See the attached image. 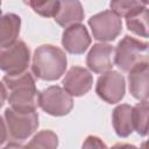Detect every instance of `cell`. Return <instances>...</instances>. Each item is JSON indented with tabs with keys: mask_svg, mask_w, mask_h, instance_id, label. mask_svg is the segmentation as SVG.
I'll use <instances>...</instances> for the list:
<instances>
[{
	"mask_svg": "<svg viewBox=\"0 0 149 149\" xmlns=\"http://www.w3.org/2000/svg\"><path fill=\"white\" fill-rule=\"evenodd\" d=\"M5 119L10 135L17 140L27 139L38 127V115L36 112L20 113L13 108H7L5 111Z\"/></svg>",
	"mask_w": 149,
	"mask_h": 149,
	"instance_id": "cell-7",
	"label": "cell"
},
{
	"mask_svg": "<svg viewBox=\"0 0 149 149\" xmlns=\"http://www.w3.org/2000/svg\"><path fill=\"white\" fill-rule=\"evenodd\" d=\"M27 5H29L37 14L47 17H55L59 9V1H29Z\"/></svg>",
	"mask_w": 149,
	"mask_h": 149,
	"instance_id": "cell-20",
	"label": "cell"
},
{
	"mask_svg": "<svg viewBox=\"0 0 149 149\" xmlns=\"http://www.w3.org/2000/svg\"><path fill=\"white\" fill-rule=\"evenodd\" d=\"M97 94L108 104L119 102L125 95V79L116 71H107L99 77L95 86Z\"/></svg>",
	"mask_w": 149,
	"mask_h": 149,
	"instance_id": "cell-8",
	"label": "cell"
},
{
	"mask_svg": "<svg viewBox=\"0 0 149 149\" xmlns=\"http://www.w3.org/2000/svg\"><path fill=\"white\" fill-rule=\"evenodd\" d=\"M21 20L15 14H0V48L15 42L20 33Z\"/></svg>",
	"mask_w": 149,
	"mask_h": 149,
	"instance_id": "cell-15",
	"label": "cell"
},
{
	"mask_svg": "<svg viewBox=\"0 0 149 149\" xmlns=\"http://www.w3.org/2000/svg\"><path fill=\"white\" fill-rule=\"evenodd\" d=\"M133 128L142 136L148 133V101L142 100L135 107H133L132 113Z\"/></svg>",
	"mask_w": 149,
	"mask_h": 149,
	"instance_id": "cell-18",
	"label": "cell"
},
{
	"mask_svg": "<svg viewBox=\"0 0 149 149\" xmlns=\"http://www.w3.org/2000/svg\"><path fill=\"white\" fill-rule=\"evenodd\" d=\"M6 137H7L6 127H5V123L2 121V118L0 116V144H2L6 141Z\"/></svg>",
	"mask_w": 149,
	"mask_h": 149,
	"instance_id": "cell-22",
	"label": "cell"
},
{
	"mask_svg": "<svg viewBox=\"0 0 149 149\" xmlns=\"http://www.w3.org/2000/svg\"><path fill=\"white\" fill-rule=\"evenodd\" d=\"M84 19V10L79 1H59V9L55 21L62 27H70Z\"/></svg>",
	"mask_w": 149,
	"mask_h": 149,
	"instance_id": "cell-13",
	"label": "cell"
},
{
	"mask_svg": "<svg viewBox=\"0 0 149 149\" xmlns=\"http://www.w3.org/2000/svg\"><path fill=\"white\" fill-rule=\"evenodd\" d=\"M132 113H133V107L127 104L120 105L113 111V116H112L113 127L115 129V133L121 137H126L130 135L132 132L134 130Z\"/></svg>",
	"mask_w": 149,
	"mask_h": 149,
	"instance_id": "cell-14",
	"label": "cell"
},
{
	"mask_svg": "<svg viewBox=\"0 0 149 149\" xmlns=\"http://www.w3.org/2000/svg\"><path fill=\"white\" fill-rule=\"evenodd\" d=\"M127 27L136 35L148 37V8L143 7L139 12L126 17Z\"/></svg>",
	"mask_w": 149,
	"mask_h": 149,
	"instance_id": "cell-16",
	"label": "cell"
},
{
	"mask_svg": "<svg viewBox=\"0 0 149 149\" xmlns=\"http://www.w3.org/2000/svg\"><path fill=\"white\" fill-rule=\"evenodd\" d=\"M40 107L50 115H66L73 107L72 97L59 86H50L38 93Z\"/></svg>",
	"mask_w": 149,
	"mask_h": 149,
	"instance_id": "cell-5",
	"label": "cell"
},
{
	"mask_svg": "<svg viewBox=\"0 0 149 149\" xmlns=\"http://www.w3.org/2000/svg\"><path fill=\"white\" fill-rule=\"evenodd\" d=\"M114 62L122 71L129 72L136 65L148 62V43L125 36L115 49Z\"/></svg>",
	"mask_w": 149,
	"mask_h": 149,
	"instance_id": "cell-3",
	"label": "cell"
},
{
	"mask_svg": "<svg viewBox=\"0 0 149 149\" xmlns=\"http://www.w3.org/2000/svg\"><path fill=\"white\" fill-rule=\"evenodd\" d=\"M58 144L57 135L51 130L37 133L22 149H56Z\"/></svg>",
	"mask_w": 149,
	"mask_h": 149,
	"instance_id": "cell-17",
	"label": "cell"
},
{
	"mask_svg": "<svg viewBox=\"0 0 149 149\" xmlns=\"http://www.w3.org/2000/svg\"><path fill=\"white\" fill-rule=\"evenodd\" d=\"M146 7V2L141 1H123V0H118V1H112L111 2V8L114 14H116L119 17L120 16H129L140 9Z\"/></svg>",
	"mask_w": 149,
	"mask_h": 149,
	"instance_id": "cell-19",
	"label": "cell"
},
{
	"mask_svg": "<svg viewBox=\"0 0 149 149\" xmlns=\"http://www.w3.org/2000/svg\"><path fill=\"white\" fill-rule=\"evenodd\" d=\"M81 149H107V147H106V144L99 137L90 135L84 141Z\"/></svg>",
	"mask_w": 149,
	"mask_h": 149,
	"instance_id": "cell-21",
	"label": "cell"
},
{
	"mask_svg": "<svg viewBox=\"0 0 149 149\" xmlns=\"http://www.w3.org/2000/svg\"><path fill=\"white\" fill-rule=\"evenodd\" d=\"M148 62L141 63L129 71V91L139 100H147L148 98Z\"/></svg>",
	"mask_w": 149,
	"mask_h": 149,
	"instance_id": "cell-12",
	"label": "cell"
},
{
	"mask_svg": "<svg viewBox=\"0 0 149 149\" xmlns=\"http://www.w3.org/2000/svg\"><path fill=\"white\" fill-rule=\"evenodd\" d=\"M0 7H1V2H0ZM0 14H1V9H0Z\"/></svg>",
	"mask_w": 149,
	"mask_h": 149,
	"instance_id": "cell-27",
	"label": "cell"
},
{
	"mask_svg": "<svg viewBox=\"0 0 149 149\" xmlns=\"http://www.w3.org/2000/svg\"><path fill=\"white\" fill-rule=\"evenodd\" d=\"M5 86L10 91L8 101L12 108L20 113L35 112L38 105V92L35 81L29 72L19 74H6L3 77Z\"/></svg>",
	"mask_w": 149,
	"mask_h": 149,
	"instance_id": "cell-1",
	"label": "cell"
},
{
	"mask_svg": "<svg viewBox=\"0 0 149 149\" xmlns=\"http://www.w3.org/2000/svg\"><path fill=\"white\" fill-rule=\"evenodd\" d=\"M111 149H137V148L135 146L128 144V143H116Z\"/></svg>",
	"mask_w": 149,
	"mask_h": 149,
	"instance_id": "cell-23",
	"label": "cell"
},
{
	"mask_svg": "<svg viewBox=\"0 0 149 149\" xmlns=\"http://www.w3.org/2000/svg\"><path fill=\"white\" fill-rule=\"evenodd\" d=\"M113 52H114V49L109 44H106V43L94 44L86 57V64L88 69L97 73H102L112 69Z\"/></svg>",
	"mask_w": 149,
	"mask_h": 149,
	"instance_id": "cell-11",
	"label": "cell"
},
{
	"mask_svg": "<svg viewBox=\"0 0 149 149\" xmlns=\"http://www.w3.org/2000/svg\"><path fill=\"white\" fill-rule=\"evenodd\" d=\"M93 37L98 41H113L121 33V19L112 10H104L88 20Z\"/></svg>",
	"mask_w": 149,
	"mask_h": 149,
	"instance_id": "cell-6",
	"label": "cell"
},
{
	"mask_svg": "<svg viewBox=\"0 0 149 149\" xmlns=\"http://www.w3.org/2000/svg\"><path fill=\"white\" fill-rule=\"evenodd\" d=\"M66 63V55L62 49L51 44H43L34 52L31 69L40 79L56 80L65 72Z\"/></svg>",
	"mask_w": 149,
	"mask_h": 149,
	"instance_id": "cell-2",
	"label": "cell"
},
{
	"mask_svg": "<svg viewBox=\"0 0 149 149\" xmlns=\"http://www.w3.org/2000/svg\"><path fill=\"white\" fill-rule=\"evenodd\" d=\"M30 52L22 41H15L9 45L0 48V70L7 74H19L24 72L29 65Z\"/></svg>",
	"mask_w": 149,
	"mask_h": 149,
	"instance_id": "cell-4",
	"label": "cell"
},
{
	"mask_svg": "<svg viewBox=\"0 0 149 149\" xmlns=\"http://www.w3.org/2000/svg\"><path fill=\"white\" fill-rule=\"evenodd\" d=\"M92 74L86 69L80 66L71 68L65 74V78L63 79L64 90L71 97H80L87 93L92 87Z\"/></svg>",
	"mask_w": 149,
	"mask_h": 149,
	"instance_id": "cell-9",
	"label": "cell"
},
{
	"mask_svg": "<svg viewBox=\"0 0 149 149\" xmlns=\"http://www.w3.org/2000/svg\"><path fill=\"white\" fill-rule=\"evenodd\" d=\"M140 149H147V142H146V141L142 143V146H141V148H140Z\"/></svg>",
	"mask_w": 149,
	"mask_h": 149,
	"instance_id": "cell-26",
	"label": "cell"
},
{
	"mask_svg": "<svg viewBox=\"0 0 149 149\" xmlns=\"http://www.w3.org/2000/svg\"><path fill=\"white\" fill-rule=\"evenodd\" d=\"M6 97H7V94H6V88H5L3 84L0 83V107L3 105V102H5V100H6Z\"/></svg>",
	"mask_w": 149,
	"mask_h": 149,
	"instance_id": "cell-24",
	"label": "cell"
},
{
	"mask_svg": "<svg viewBox=\"0 0 149 149\" xmlns=\"http://www.w3.org/2000/svg\"><path fill=\"white\" fill-rule=\"evenodd\" d=\"M3 149H22V147H21L19 143H14V142H12V143H8Z\"/></svg>",
	"mask_w": 149,
	"mask_h": 149,
	"instance_id": "cell-25",
	"label": "cell"
},
{
	"mask_svg": "<svg viewBox=\"0 0 149 149\" xmlns=\"http://www.w3.org/2000/svg\"><path fill=\"white\" fill-rule=\"evenodd\" d=\"M90 43V35L83 24H72L63 33L62 44L70 54H83L88 48Z\"/></svg>",
	"mask_w": 149,
	"mask_h": 149,
	"instance_id": "cell-10",
	"label": "cell"
}]
</instances>
